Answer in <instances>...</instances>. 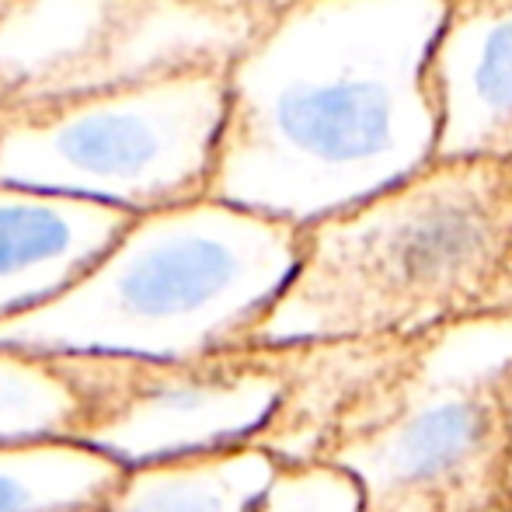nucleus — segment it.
I'll return each mask as SVG.
<instances>
[{"mask_svg": "<svg viewBox=\"0 0 512 512\" xmlns=\"http://www.w3.org/2000/svg\"><path fill=\"white\" fill-rule=\"evenodd\" d=\"M446 0H293L227 67L209 199L307 230L432 164Z\"/></svg>", "mask_w": 512, "mask_h": 512, "instance_id": "1", "label": "nucleus"}, {"mask_svg": "<svg viewBox=\"0 0 512 512\" xmlns=\"http://www.w3.org/2000/svg\"><path fill=\"white\" fill-rule=\"evenodd\" d=\"M512 258V164L432 161L300 230L290 283L244 345L418 338L485 314Z\"/></svg>", "mask_w": 512, "mask_h": 512, "instance_id": "2", "label": "nucleus"}, {"mask_svg": "<svg viewBox=\"0 0 512 512\" xmlns=\"http://www.w3.org/2000/svg\"><path fill=\"white\" fill-rule=\"evenodd\" d=\"M297 258V227L220 199L140 213L67 290L0 321V349L140 359L241 349Z\"/></svg>", "mask_w": 512, "mask_h": 512, "instance_id": "3", "label": "nucleus"}, {"mask_svg": "<svg viewBox=\"0 0 512 512\" xmlns=\"http://www.w3.org/2000/svg\"><path fill=\"white\" fill-rule=\"evenodd\" d=\"M512 314L485 310L411 338L324 464L359 485L363 512H488L506 502L502 380Z\"/></svg>", "mask_w": 512, "mask_h": 512, "instance_id": "4", "label": "nucleus"}, {"mask_svg": "<svg viewBox=\"0 0 512 512\" xmlns=\"http://www.w3.org/2000/svg\"><path fill=\"white\" fill-rule=\"evenodd\" d=\"M227 70L157 77L0 122V185L140 216L203 199Z\"/></svg>", "mask_w": 512, "mask_h": 512, "instance_id": "5", "label": "nucleus"}, {"mask_svg": "<svg viewBox=\"0 0 512 512\" xmlns=\"http://www.w3.org/2000/svg\"><path fill=\"white\" fill-rule=\"evenodd\" d=\"M269 18L237 0H0V122L227 70Z\"/></svg>", "mask_w": 512, "mask_h": 512, "instance_id": "6", "label": "nucleus"}, {"mask_svg": "<svg viewBox=\"0 0 512 512\" xmlns=\"http://www.w3.org/2000/svg\"><path fill=\"white\" fill-rule=\"evenodd\" d=\"M77 398L70 443L126 467L251 443L286 380V352L241 345L199 359L46 356Z\"/></svg>", "mask_w": 512, "mask_h": 512, "instance_id": "7", "label": "nucleus"}, {"mask_svg": "<svg viewBox=\"0 0 512 512\" xmlns=\"http://www.w3.org/2000/svg\"><path fill=\"white\" fill-rule=\"evenodd\" d=\"M432 161L512 164V0H446L425 60Z\"/></svg>", "mask_w": 512, "mask_h": 512, "instance_id": "8", "label": "nucleus"}, {"mask_svg": "<svg viewBox=\"0 0 512 512\" xmlns=\"http://www.w3.org/2000/svg\"><path fill=\"white\" fill-rule=\"evenodd\" d=\"M408 345L411 338H349L283 349V394L251 443L279 464H324Z\"/></svg>", "mask_w": 512, "mask_h": 512, "instance_id": "9", "label": "nucleus"}, {"mask_svg": "<svg viewBox=\"0 0 512 512\" xmlns=\"http://www.w3.org/2000/svg\"><path fill=\"white\" fill-rule=\"evenodd\" d=\"M129 220L108 206L0 185V321L67 290Z\"/></svg>", "mask_w": 512, "mask_h": 512, "instance_id": "10", "label": "nucleus"}, {"mask_svg": "<svg viewBox=\"0 0 512 512\" xmlns=\"http://www.w3.org/2000/svg\"><path fill=\"white\" fill-rule=\"evenodd\" d=\"M279 460L255 443L126 467L102 495L105 512H251Z\"/></svg>", "mask_w": 512, "mask_h": 512, "instance_id": "11", "label": "nucleus"}, {"mask_svg": "<svg viewBox=\"0 0 512 512\" xmlns=\"http://www.w3.org/2000/svg\"><path fill=\"white\" fill-rule=\"evenodd\" d=\"M119 474V464L70 439L0 446V512L98 506Z\"/></svg>", "mask_w": 512, "mask_h": 512, "instance_id": "12", "label": "nucleus"}, {"mask_svg": "<svg viewBox=\"0 0 512 512\" xmlns=\"http://www.w3.org/2000/svg\"><path fill=\"white\" fill-rule=\"evenodd\" d=\"M77 398L53 359L0 349V446L70 439Z\"/></svg>", "mask_w": 512, "mask_h": 512, "instance_id": "13", "label": "nucleus"}, {"mask_svg": "<svg viewBox=\"0 0 512 512\" xmlns=\"http://www.w3.org/2000/svg\"><path fill=\"white\" fill-rule=\"evenodd\" d=\"M251 512H363V495L335 464H279Z\"/></svg>", "mask_w": 512, "mask_h": 512, "instance_id": "14", "label": "nucleus"}, {"mask_svg": "<svg viewBox=\"0 0 512 512\" xmlns=\"http://www.w3.org/2000/svg\"><path fill=\"white\" fill-rule=\"evenodd\" d=\"M502 429H506V478H502V488H506V502H512V366L502 380Z\"/></svg>", "mask_w": 512, "mask_h": 512, "instance_id": "15", "label": "nucleus"}, {"mask_svg": "<svg viewBox=\"0 0 512 512\" xmlns=\"http://www.w3.org/2000/svg\"><path fill=\"white\" fill-rule=\"evenodd\" d=\"M488 310H502V314H512V258H509L506 272H502L499 286H495L492 304H488Z\"/></svg>", "mask_w": 512, "mask_h": 512, "instance_id": "16", "label": "nucleus"}, {"mask_svg": "<svg viewBox=\"0 0 512 512\" xmlns=\"http://www.w3.org/2000/svg\"><path fill=\"white\" fill-rule=\"evenodd\" d=\"M237 4H248V7H255V11L276 14V11H283V7H290L293 0H237Z\"/></svg>", "mask_w": 512, "mask_h": 512, "instance_id": "17", "label": "nucleus"}, {"mask_svg": "<svg viewBox=\"0 0 512 512\" xmlns=\"http://www.w3.org/2000/svg\"><path fill=\"white\" fill-rule=\"evenodd\" d=\"M63 512H105L102 506H77V509H63Z\"/></svg>", "mask_w": 512, "mask_h": 512, "instance_id": "18", "label": "nucleus"}, {"mask_svg": "<svg viewBox=\"0 0 512 512\" xmlns=\"http://www.w3.org/2000/svg\"><path fill=\"white\" fill-rule=\"evenodd\" d=\"M488 512H512V502H502V506H495V509H488Z\"/></svg>", "mask_w": 512, "mask_h": 512, "instance_id": "19", "label": "nucleus"}]
</instances>
